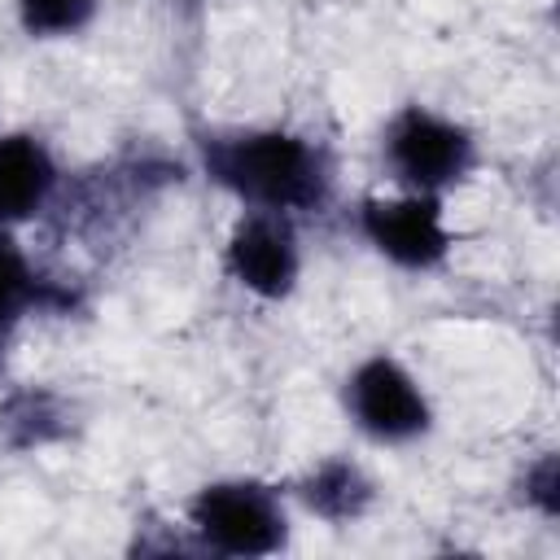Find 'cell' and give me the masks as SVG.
Wrapping results in <instances>:
<instances>
[{
    "label": "cell",
    "mask_w": 560,
    "mask_h": 560,
    "mask_svg": "<svg viewBox=\"0 0 560 560\" xmlns=\"http://www.w3.org/2000/svg\"><path fill=\"white\" fill-rule=\"evenodd\" d=\"M359 236L398 271H438L451 258V223L442 197L429 192H394V197H363L354 210Z\"/></svg>",
    "instance_id": "5b68a950"
},
{
    "label": "cell",
    "mask_w": 560,
    "mask_h": 560,
    "mask_svg": "<svg viewBox=\"0 0 560 560\" xmlns=\"http://www.w3.org/2000/svg\"><path fill=\"white\" fill-rule=\"evenodd\" d=\"M74 407L52 389H18L0 402V442L9 451H35L70 438Z\"/></svg>",
    "instance_id": "30bf717a"
},
{
    "label": "cell",
    "mask_w": 560,
    "mask_h": 560,
    "mask_svg": "<svg viewBox=\"0 0 560 560\" xmlns=\"http://www.w3.org/2000/svg\"><path fill=\"white\" fill-rule=\"evenodd\" d=\"M293 499L324 525H354L376 503V481L350 455H324L293 481Z\"/></svg>",
    "instance_id": "9c48e42d"
},
{
    "label": "cell",
    "mask_w": 560,
    "mask_h": 560,
    "mask_svg": "<svg viewBox=\"0 0 560 560\" xmlns=\"http://www.w3.org/2000/svg\"><path fill=\"white\" fill-rule=\"evenodd\" d=\"M74 306V293L48 280L35 258L18 245L13 228H0V363L18 337V328L39 311H66Z\"/></svg>",
    "instance_id": "ba28073f"
},
{
    "label": "cell",
    "mask_w": 560,
    "mask_h": 560,
    "mask_svg": "<svg viewBox=\"0 0 560 560\" xmlns=\"http://www.w3.org/2000/svg\"><path fill=\"white\" fill-rule=\"evenodd\" d=\"M521 499L525 508H534L542 521H556L560 516V459L556 451H542L525 464V477H521Z\"/></svg>",
    "instance_id": "7c38bea8"
},
{
    "label": "cell",
    "mask_w": 560,
    "mask_h": 560,
    "mask_svg": "<svg viewBox=\"0 0 560 560\" xmlns=\"http://www.w3.org/2000/svg\"><path fill=\"white\" fill-rule=\"evenodd\" d=\"M184 529L192 547L232 560H262L289 547L284 494L258 477H219L188 494Z\"/></svg>",
    "instance_id": "7a4b0ae2"
},
{
    "label": "cell",
    "mask_w": 560,
    "mask_h": 560,
    "mask_svg": "<svg viewBox=\"0 0 560 560\" xmlns=\"http://www.w3.org/2000/svg\"><path fill=\"white\" fill-rule=\"evenodd\" d=\"M381 162L402 192L446 197L477 171L481 144L459 118L407 101L381 127Z\"/></svg>",
    "instance_id": "3957f363"
},
{
    "label": "cell",
    "mask_w": 560,
    "mask_h": 560,
    "mask_svg": "<svg viewBox=\"0 0 560 560\" xmlns=\"http://www.w3.org/2000/svg\"><path fill=\"white\" fill-rule=\"evenodd\" d=\"M101 0H13L18 26L31 39H70L92 26Z\"/></svg>",
    "instance_id": "8fae6325"
},
{
    "label": "cell",
    "mask_w": 560,
    "mask_h": 560,
    "mask_svg": "<svg viewBox=\"0 0 560 560\" xmlns=\"http://www.w3.org/2000/svg\"><path fill=\"white\" fill-rule=\"evenodd\" d=\"M223 271L258 302H284L302 280L298 219L271 210H241L223 241Z\"/></svg>",
    "instance_id": "8992f818"
},
{
    "label": "cell",
    "mask_w": 560,
    "mask_h": 560,
    "mask_svg": "<svg viewBox=\"0 0 560 560\" xmlns=\"http://www.w3.org/2000/svg\"><path fill=\"white\" fill-rule=\"evenodd\" d=\"M61 192V166L44 136L0 131V228H22L52 210Z\"/></svg>",
    "instance_id": "52a82bcc"
},
{
    "label": "cell",
    "mask_w": 560,
    "mask_h": 560,
    "mask_svg": "<svg viewBox=\"0 0 560 560\" xmlns=\"http://www.w3.org/2000/svg\"><path fill=\"white\" fill-rule=\"evenodd\" d=\"M197 162L210 184L241 201V210L319 214L337 192L328 149L289 127H210L197 131Z\"/></svg>",
    "instance_id": "6da1fadb"
},
{
    "label": "cell",
    "mask_w": 560,
    "mask_h": 560,
    "mask_svg": "<svg viewBox=\"0 0 560 560\" xmlns=\"http://www.w3.org/2000/svg\"><path fill=\"white\" fill-rule=\"evenodd\" d=\"M341 407H346L350 424L376 446H407L433 429V402H429L420 376L385 350L359 359L346 372Z\"/></svg>",
    "instance_id": "277c9868"
}]
</instances>
